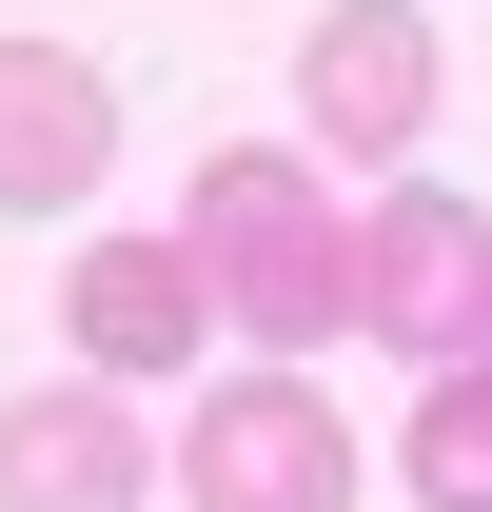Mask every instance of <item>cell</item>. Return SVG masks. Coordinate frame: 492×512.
Here are the masks:
<instances>
[{
  "mask_svg": "<svg viewBox=\"0 0 492 512\" xmlns=\"http://www.w3.org/2000/svg\"><path fill=\"white\" fill-rule=\"evenodd\" d=\"M60 335L79 375H178V355H217V276H197V237H79L60 256Z\"/></svg>",
  "mask_w": 492,
  "mask_h": 512,
  "instance_id": "obj_5",
  "label": "cell"
},
{
  "mask_svg": "<svg viewBox=\"0 0 492 512\" xmlns=\"http://www.w3.org/2000/svg\"><path fill=\"white\" fill-rule=\"evenodd\" d=\"M178 493L197 512H355V414L296 375V355H256L178 414Z\"/></svg>",
  "mask_w": 492,
  "mask_h": 512,
  "instance_id": "obj_3",
  "label": "cell"
},
{
  "mask_svg": "<svg viewBox=\"0 0 492 512\" xmlns=\"http://www.w3.org/2000/svg\"><path fill=\"white\" fill-rule=\"evenodd\" d=\"M178 453L138 434L119 375H60V394H0V512H138Z\"/></svg>",
  "mask_w": 492,
  "mask_h": 512,
  "instance_id": "obj_7",
  "label": "cell"
},
{
  "mask_svg": "<svg viewBox=\"0 0 492 512\" xmlns=\"http://www.w3.org/2000/svg\"><path fill=\"white\" fill-rule=\"evenodd\" d=\"M178 237H197V276H217V335H237V355L355 335V217H335V178H315L296 138H217Z\"/></svg>",
  "mask_w": 492,
  "mask_h": 512,
  "instance_id": "obj_1",
  "label": "cell"
},
{
  "mask_svg": "<svg viewBox=\"0 0 492 512\" xmlns=\"http://www.w3.org/2000/svg\"><path fill=\"white\" fill-rule=\"evenodd\" d=\"M394 473H414V512H492V355L414 375V434H394Z\"/></svg>",
  "mask_w": 492,
  "mask_h": 512,
  "instance_id": "obj_8",
  "label": "cell"
},
{
  "mask_svg": "<svg viewBox=\"0 0 492 512\" xmlns=\"http://www.w3.org/2000/svg\"><path fill=\"white\" fill-rule=\"evenodd\" d=\"M355 335L414 355V375L492 355V197H453V178H394V197H374V217H355Z\"/></svg>",
  "mask_w": 492,
  "mask_h": 512,
  "instance_id": "obj_2",
  "label": "cell"
},
{
  "mask_svg": "<svg viewBox=\"0 0 492 512\" xmlns=\"http://www.w3.org/2000/svg\"><path fill=\"white\" fill-rule=\"evenodd\" d=\"M99 178H119V79L20 20L0 40V217H79Z\"/></svg>",
  "mask_w": 492,
  "mask_h": 512,
  "instance_id": "obj_6",
  "label": "cell"
},
{
  "mask_svg": "<svg viewBox=\"0 0 492 512\" xmlns=\"http://www.w3.org/2000/svg\"><path fill=\"white\" fill-rule=\"evenodd\" d=\"M433 99H453V60H433V20L414 0H315V40H296V119H315V158H414L433 138Z\"/></svg>",
  "mask_w": 492,
  "mask_h": 512,
  "instance_id": "obj_4",
  "label": "cell"
}]
</instances>
